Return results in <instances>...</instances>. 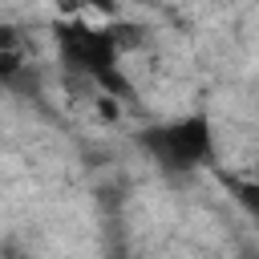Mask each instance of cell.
Returning a JSON list of instances; mask_svg holds the SVG:
<instances>
[{
	"instance_id": "6da1fadb",
	"label": "cell",
	"mask_w": 259,
	"mask_h": 259,
	"mask_svg": "<svg viewBox=\"0 0 259 259\" xmlns=\"http://www.w3.org/2000/svg\"><path fill=\"white\" fill-rule=\"evenodd\" d=\"M53 36H57L61 61L73 73L89 77L97 89H105L113 97H125L130 93V81L121 73V57L125 53H121V45H117V36H113L109 24H89L81 16H69V20L61 16L53 24Z\"/></svg>"
},
{
	"instance_id": "7a4b0ae2",
	"label": "cell",
	"mask_w": 259,
	"mask_h": 259,
	"mask_svg": "<svg viewBox=\"0 0 259 259\" xmlns=\"http://www.w3.org/2000/svg\"><path fill=\"white\" fill-rule=\"evenodd\" d=\"M138 146L150 154V162L162 174L182 178V174H194L214 162V125L206 113H186L174 121L146 125L138 134Z\"/></svg>"
},
{
	"instance_id": "3957f363",
	"label": "cell",
	"mask_w": 259,
	"mask_h": 259,
	"mask_svg": "<svg viewBox=\"0 0 259 259\" xmlns=\"http://www.w3.org/2000/svg\"><path fill=\"white\" fill-rule=\"evenodd\" d=\"M20 69H24L20 36H16V28H4V32H0V77H4V85H12Z\"/></svg>"
},
{
	"instance_id": "277c9868",
	"label": "cell",
	"mask_w": 259,
	"mask_h": 259,
	"mask_svg": "<svg viewBox=\"0 0 259 259\" xmlns=\"http://www.w3.org/2000/svg\"><path fill=\"white\" fill-rule=\"evenodd\" d=\"M231 186L239 190L235 198H239L243 206H251V214H259V178H255V182H231Z\"/></svg>"
},
{
	"instance_id": "5b68a950",
	"label": "cell",
	"mask_w": 259,
	"mask_h": 259,
	"mask_svg": "<svg viewBox=\"0 0 259 259\" xmlns=\"http://www.w3.org/2000/svg\"><path fill=\"white\" fill-rule=\"evenodd\" d=\"M255 178H259V166H255Z\"/></svg>"
}]
</instances>
